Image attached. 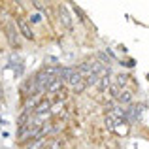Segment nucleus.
Listing matches in <instances>:
<instances>
[{"mask_svg":"<svg viewBox=\"0 0 149 149\" xmlns=\"http://www.w3.org/2000/svg\"><path fill=\"white\" fill-rule=\"evenodd\" d=\"M142 106H134L132 104L130 108L127 109V111H125V119L127 121H130V123H134V121H138L140 117H142Z\"/></svg>","mask_w":149,"mask_h":149,"instance_id":"nucleus-1","label":"nucleus"},{"mask_svg":"<svg viewBox=\"0 0 149 149\" xmlns=\"http://www.w3.org/2000/svg\"><path fill=\"white\" fill-rule=\"evenodd\" d=\"M6 34H8V40H10V45L11 47H19V38H17V30L11 23L6 25Z\"/></svg>","mask_w":149,"mask_h":149,"instance_id":"nucleus-2","label":"nucleus"},{"mask_svg":"<svg viewBox=\"0 0 149 149\" xmlns=\"http://www.w3.org/2000/svg\"><path fill=\"white\" fill-rule=\"evenodd\" d=\"M17 26H19L21 34L26 38V40H32V38H34V34H32V30H30V26H29V23H26V21H23V19H17Z\"/></svg>","mask_w":149,"mask_h":149,"instance_id":"nucleus-3","label":"nucleus"},{"mask_svg":"<svg viewBox=\"0 0 149 149\" xmlns=\"http://www.w3.org/2000/svg\"><path fill=\"white\" fill-rule=\"evenodd\" d=\"M49 109H51V104L47 100H42L40 104L34 108V113H36L38 117H40V115H49Z\"/></svg>","mask_w":149,"mask_h":149,"instance_id":"nucleus-4","label":"nucleus"},{"mask_svg":"<svg viewBox=\"0 0 149 149\" xmlns=\"http://www.w3.org/2000/svg\"><path fill=\"white\" fill-rule=\"evenodd\" d=\"M77 74H79L83 79H87L89 76H93V68H91V62H83V64H79V68H77Z\"/></svg>","mask_w":149,"mask_h":149,"instance_id":"nucleus-5","label":"nucleus"},{"mask_svg":"<svg viewBox=\"0 0 149 149\" xmlns=\"http://www.w3.org/2000/svg\"><path fill=\"white\" fill-rule=\"evenodd\" d=\"M58 13H61V19H62V23H64L66 29H72V19H70V15H68V11H66V8H64V6H61Z\"/></svg>","mask_w":149,"mask_h":149,"instance_id":"nucleus-6","label":"nucleus"},{"mask_svg":"<svg viewBox=\"0 0 149 149\" xmlns=\"http://www.w3.org/2000/svg\"><path fill=\"white\" fill-rule=\"evenodd\" d=\"M117 100H119L121 104H130L132 102V93L130 91H121V95L117 96Z\"/></svg>","mask_w":149,"mask_h":149,"instance_id":"nucleus-7","label":"nucleus"},{"mask_svg":"<svg viewBox=\"0 0 149 149\" xmlns=\"http://www.w3.org/2000/svg\"><path fill=\"white\" fill-rule=\"evenodd\" d=\"M61 89H62V79H58V77H57V79L51 81V85L47 87V91L49 93H61Z\"/></svg>","mask_w":149,"mask_h":149,"instance_id":"nucleus-8","label":"nucleus"},{"mask_svg":"<svg viewBox=\"0 0 149 149\" xmlns=\"http://www.w3.org/2000/svg\"><path fill=\"white\" fill-rule=\"evenodd\" d=\"M117 125H119V119H117L115 115H111V113H108V115H106V127L108 128H115Z\"/></svg>","mask_w":149,"mask_h":149,"instance_id":"nucleus-9","label":"nucleus"},{"mask_svg":"<svg viewBox=\"0 0 149 149\" xmlns=\"http://www.w3.org/2000/svg\"><path fill=\"white\" fill-rule=\"evenodd\" d=\"M96 85H98V89H100V91H108V89L111 87V81H109V77L106 76V77H100Z\"/></svg>","mask_w":149,"mask_h":149,"instance_id":"nucleus-10","label":"nucleus"},{"mask_svg":"<svg viewBox=\"0 0 149 149\" xmlns=\"http://www.w3.org/2000/svg\"><path fill=\"white\" fill-rule=\"evenodd\" d=\"M45 147V140L44 138H38V140H34V143H30L26 149H44Z\"/></svg>","mask_w":149,"mask_h":149,"instance_id":"nucleus-11","label":"nucleus"},{"mask_svg":"<svg viewBox=\"0 0 149 149\" xmlns=\"http://www.w3.org/2000/svg\"><path fill=\"white\" fill-rule=\"evenodd\" d=\"M98 79H100V77L93 74V76H89L87 79H83V83H85V87H89V85H96V83H98Z\"/></svg>","mask_w":149,"mask_h":149,"instance_id":"nucleus-12","label":"nucleus"},{"mask_svg":"<svg viewBox=\"0 0 149 149\" xmlns=\"http://www.w3.org/2000/svg\"><path fill=\"white\" fill-rule=\"evenodd\" d=\"M127 79H128L127 76H117V81H115V85H119V87H125V85H127Z\"/></svg>","mask_w":149,"mask_h":149,"instance_id":"nucleus-13","label":"nucleus"},{"mask_svg":"<svg viewBox=\"0 0 149 149\" xmlns=\"http://www.w3.org/2000/svg\"><path fill=\"white\" fill-rule=\"evenodd\" d=\"M109 89H111V95L115 96V98H117V96L121 95V91H123V89H121L119 85H111V87H109Z\"/></svg>","mask_w":149,"mask_h":149,"instance_id":"nucleus-14","label":"nucleus"},{"mask_svg":"<svg viewBox=\"0 0 149 149\" xmlns=\"http://www.w3.org/2000/svg\"><path fill=\"white\" fill-rule=\"evenodd\" d=\"M32 6L36 8V10H40V11L45 10V4H44V2H38V0H36V2H32Z\"/></svg>","mask_w":149,"mask_h":149,"instance_id":"nucleus-15","label":"nucleus"},{"mask_svg":"<svg viewBox=\"0 0 149 149\" xmlns=\"http://www.w3.org/2000/svg\"><path fill=\"white\" fill-rule=\"evenodd\" d=\"M40 19H42V17H40V15H34V17H32V19H30V21H32V23H40Z\"/></svg>","mask_w":149,"mask_h":149,"instance_id":"nucleus-16","label":"nucleus"},{"mask_svg":"<svg viewBox=\"0 0 149 149\" xmlns=\"http://www.w3.org/2000/svg\"><path fill=\"white\" fill-rule=\"evenodd\" d=\"M4 100V93H2V89H0V102Z\"/></svg>","mask_w":149,"mask_h":149,"instance_id":"nucleus-17","label":"nucleus"}]
</instances>
